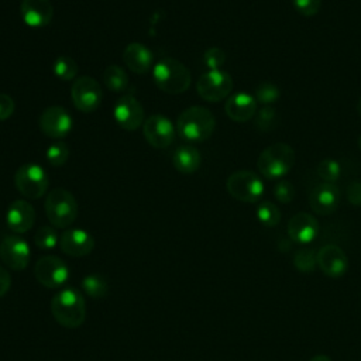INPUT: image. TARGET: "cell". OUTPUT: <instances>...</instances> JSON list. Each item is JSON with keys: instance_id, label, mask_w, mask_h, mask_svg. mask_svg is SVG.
Listing matches in <instances>:
<instances>
[{"instance_id": "7", "label": "cell", "mask_w": 361, "mask_h": 361, "mask_svg": "<svg viewBox=\"0 0 361 361\" xmlns=\"http://www.w3.org/2000/svg\"><path fill=\"white\" fill-rule=\"evenodd\" d=\"M17 190L27 199L35 200L42 197L49 186V178L45 169L34 162L23 164L14 173Z\"/></svg>"}, {"instance_id": "23", "label": "cell", "mask_w": 361, "mask_h": 361, "mask_svg": "<svg viewBox=\"0 0 361 361\" xmlns=\"http://www.w3.org/2000/svg\"><path fill=\"white\" fill-rule=\"evenodd\" d=\"M200 152L192 145H182L176 148V151L172 155V164L175 169L185 175L196 172L200 166Z\"/></svg>"}, {"instance_id": "40", "label": "cell", "mask_w": 361, "mask_h": 361, "mask_svg": "<svg viewBox=\"0 0 361 361\" xmlns=\"http://www.w3.org/2000/svg\"><path fill=\"white\" fill-rule=\"evenodd\" d=\"M309 361H331V358L327 357V355H324V354H317V355L312 357Z\"/></svg>"}, {"instance_id": "12", "label": "cell", "mask_w": 361, "mask_h": 361, "mask_svg": "<svg viewBox=\"0 0 361 361\" xmlns=\"http://www.w3.org/2000/svg\"><path fill=\"white\" fill-rule=\"evenodd\" d=\"M38 124L41 131L54 140H61L63 137H66L72 127H73V121L71 114L61 106H49L47 107L39 118H38Z\"/></svg>"}, {"instance_id": "41", "label": "cell", "mask_w": 361, "mask_h": 361, "mask_svg": "<svg viewBox=\"0 0 361 361\" xmlns=\"http://www.w3.org/2000/svg\"><path fill=\"white\" fill-rule=\"evenodd\" d=\"M357 111H358V116L361 117V96L358 99V103H357Z\"/></svg>"}, {"instance_id": "38", "label": "cell", "mask_w": 361, "mask_h": 361, "mask_svg": "<svg viewBox=\"0 0 361 361\" xmlns=\"http://www.w3.org/2000/svg\"><path fill=\"white\" fill-rule=\"evenodd\" d=\"M14 111V100L11 96L0 93V121L7 120Z\"/></svg>"}, {"instance_id": "25", "label": "cell", "mask_w": 361, "mask_h": 361, "mask_svg": "<svg viewBox=\"0 0 361 361\" xmlns=\"http://www.w3.org/2000/svg\"><path fill=\"white\" fill-rule=\"evenodd\" d=\"M255 216L258 221L265 227H275L281 221V210L269 200H262L257 204Z\"/></svg>"}, {"instance_id": "34", "label": "cell", "mask_w": 361, "mask_h": 361, "mask_svg": "<svg viewBox=\"0 0 361 361\" xmlns=\"http://www.w3.org/2000/svg\"><path fill=\"white\" fill-rule=\"evenodd\" d=\"M272 193L275 196V199L281 203H290L293 199H295V188L293 185L289 182V180H285V179H281L279 182L275 183L274 189H272Z\"/></svg>"}, {"instance_id": "35", "label": "cell", "mask_w": 361, "mask_h": 361, "mask_svg": "<svg viewBox=\"0 0 361 361\" xmlns=\"http://www.w3.org/2000/svg\"><path fill=\"white\" fill-rule=\"evenodd\" d=\"M203 62L209 68V71L220 69L223 66V63L226 62V54H224V51L221 48L212 47V48L204 51Z\"/></svg>"}, {"instance_id": "20", "label": "cell", "mask_w": 361, "mask_h": 361, "mask_svg": "<svg viewBox=\"0 0 361 361\" xmlns=\"http://www.w3.org/2000/svg\"><path fill=\"white\" fill-rule=\"evenodd\" d=\"M258 102L255 97L245 92H237L227 97L224 104V111L227 117L237 123H245L257 114Z\"/></svg>"}, {"instance_id": "32", "label": "cell", "mask_w": 361, "mask_h": 361, "mask_svg": "<svg viewBox=\"0 0 361 361\" xmlns=\"http://www.w3.org/2000/svg\"><path fill=\"white\" fill-rule=\"evenodd\" d=\"M281 96V90L275 83L264 82L255 87L254 97L258 103H262L264 106H269L271 103L276 102Z\"/></svg>"}, {"instance_id": "18", "label": "cell", "mask_w": 361, "mask_h": 361, "mask_svg": "<svg viewBox=\"0 0 361 361\" xmlns=\"http://www.w3.org/2000/svg\"><path fill=\"white\" fill-rule=\"evenodd\" d=\"M35 223V210L28 200L17 199L10 203L6 212V224L14 234H24Z\"/></svg>"}, {"instance_id": "16", "label": "cell", "mask_w": 361, "mask_h": 361, "mask_svg": "<svg viewBox=\"0 0 361 361\" xmlns=\"http://www.w3.org/2000/svg\"><path fill=\"white\" fill-rule=\"evenodd\" d=\"M58 245L63 254L73 258H82L93 251L94 238L83 228H66L59 235Z\"/></svg>"}, {"instance_id": "28", "label": "cell", "mask_w": 361, "mask_h": 361, "mask_svg": "<svg viewBox=\"0 0 361 361\" xmlns=\"http://www.w3.org/2000/svg\"><path fill=\"white\" fill-rule=\"evenodd\" d=\"M293 265L300 272H313L317 267V252L312 248H299L293 254Z\"/></svg>"}, {"instance_id": "22", "label": "cell", "mask_w": 361, "mask_h": 361, "mask_svg": "<svg viewBox=\"0 0 361 361\" xmlns=\"http://www.w3.org/2000/svg\"><path fill=\"white\" fill-rule=\"evenodd\" d=\"M123 61L134 73H147L154 62V55L145 45L140 42L128 44L123 51Z\"/></svg>"}, {"instance_id": "1", "label": "cell", "mask_w": 361, "mask_h": 361, "mask_svg": "<svg viewBox=\"0 0 361 361\" xmlns=\"http://www.w3.org/2000/svg\"><path fill=\"white\" fill-rule=\"evenodd\" d=\"M51 313L58 324L65 329H78L86 319V303L76 288H65L51 299Z\"/></svg>"}, {"instance_id": "8", "label": "cell", "mask_w": 361, "mask_h": 361, "mask_svg": "<svg viewBox=\"0 0 361 361\" xmlns=\"http://www.w3.org/2000/svg\"><path fill=\"white\" fill-rule=\"evenodd\" d=\"M196 90L206 102H220L230 96L233 90V78L221 69L207 71L199 76Z\"/></svg>"}, {"instance_id": "5", "label": "cell", "mask_w": 361, "mask_h": 361, "mask_svg": "<svg viewBox=\"0 0 361 361\" xmlns=\"http://www.w3.org/2000/svg\"><path fill=\"white\" fill-rule=\"evenodd\" d=\"M44 209L49 223L56 228H68L78 217L76 199L63 188H55L47 195Z\"/></svg>"}, {"instance_id": "2", "label": "cell", "mask_w": 361, "mask_h": 361, "mask_svg": "<svg viewBox=\"0 0 361 361\" xmlns=\"http://www.w3.org/2000/svg\"><path fill=\"white\" fill-rule=\"evenodd\" d=\"M216 128L213 113L203 106H192L183 110L176 120V131L186 142H203L212 137Z\"/></svg>"}, {"instance_id": "9", "label": "cell", "mask_w": 361, "mask_h": 361, "mask_svg": "<svg viewBox=\"0 0 361 361\" xmlns=\"http://www.w3.org/2000/svg\"><path fill=\"white\" fill-rule=\"evenodd\" d=\"M35 279L45 288H61L69 278L68 265L56 255L41 257L34 267Z\"/></svg>"}, {"instance_id": "10", "label": "cell", "mask_w": 361, "mask_h": 361, "mask_svg": "<svg viewBox=\"0 0 361 361\" xmlns=\"http://www.w3.org/2000/svg\"><path fill=\"white\" fill-rule=\"evenodd\" d=\"M73 106L83 113L94 111L103 99L100 85L90 76H79L71 87Z\"/></svg>"}, {"instance_id": "11", "label": "cell", "mask_w": 361, "mask_h": 361, "mask_svg": "<svg viewBox=\"0 0 361 361\" xmlns=\"http://www.w3.org/2000/svg\"><path fill=\"white\" fill-rule=\"evenodd\" d=\"M31 257L28 243L18 234L4 235L0 243V259L13 271H23L28 267Z\"/></svg>"}, {"instance_id": "6", "label": "cell", "mask_w": 361, "mask_h": 361, "mask_svg": "<svg viewBox=\"0 0 361 361\" xmlns=\"http://www.w3.org/2000/svg\"><path fill=\"white\" fill-rule=\"evenodd\" d=\"M226 189L231 197L244 203H258L264 195V182L252 171L233 172L226 180Z\"/></svg>"}, {"instance_id": "37", "label": "cell", "mask_w": 361, "mask_h": 361, "mask_svg": "<svg viewBox=\"0 0 361 361\" xmlns=\"http://www.w3.org/2000/svg\"><path fill=\"white\" fill-rule=\"evenodd\" d=\"M347 200L353 206H361V180H353L348 183Z\"/></svg>"}, {"instance_id": "15", "label": "cell", "mask_w": 361, "mask_h": 361, "mask_svg": "<svg viewBox=\"0 0 361 361\" xmlns=\"http://www.w3.org/2000/svg\"><path fill=\"white\" fill-rule=\"evenodd\" d=\"M340 204V189L336 183L320 182L309 193V206L313 213L327 216L337 210Z\"/></svg>"}, {"instance_id": "19", "label": "cell", "mask_w": 361, "mask_h": 361, "mask_svg": "<svg viewBox=\"0 0 361 361\" xmlns=\"http://www.w3.org/2000/svg\"><path fill=\"white\" fill-rule=\"evenodd\" d=\"M319 234V221L316 217L306 212H299L289 219L288 235L292 241L306 245L314 241Z\"/></svg>"}, {"instance_id": "36", "label": "cell", "mask_w": 361, "mask_h": 361, "mask_svg": "<svg viewBox=\"0 0 361 361\" xmlns=\"http://www.w3.org/2000/svg\"><path fill=\"white\" fill-rule=\"evenodd\" d=\"M292 4L299 14L305 17H313L320 11L322 0H292Z\"/></svg>"}, {"instance_id": "4", "label": "cell", "mask_w": 361, "mask_h": 361, "mask_svg": "<svg viewBox=\"0 0 361 361\" xmlns=\"http://www.w3.org/2000/svg\"><path fill=\"white\" fill-rule=\"evenodd\" d=\"M295 159V151L289 144L274 142L261 151L257 168L267 179H281L293 168Z\"/></svg>"}, {"instance_id": "13", "label": "cell", "mask_w": 361, "mask_h": 361, "mask_svg": "<svg viewBox=\"0 0 361 361\" xmlns=\"http://www.w3.org/2000/svg\"><path fill=\"white\" fill-rule=\"evenodd\" d=\"M142 133L149 145L162 149L172 144L175 138V126L166 116L154 114L144 120Z\"/></svg>"}, {"instance_id": "39", "label": "cell", "mask_w": 361, "mask_h": 361, "mask_svg": "<svg viewBox=\"0 0 361 361\" xmlns=\"http://www.w3.org/2000/svg\"><path fill=\"white\" fill-rule=\"evenodd\" d=\"M11 288V276L6 268L0 265V299L10 290Z\"/></svg>"}, {"instance_id": "21", "label": "cell", "mask_w": 361, "mask_h": 361, "mask_svg": "<svg viewBox=\"0 0 361 361\" xmlns=\"http://www.w3.org/2000/svg\"><path fill=\"white\" fill-rule=\"evenodd\" d=\"M24 23L31 28H42L48 25L54 16L49 0H23L20 6Z\"/></svg>"}, {"instance_id": "29", "label": "cell", "mask_w": 361, "mask_h": 361, "mask_svg": "<svg viewBox=\"0 0 361 361\" xmlns=\"http://www.w3.org/2000/svg\"><path fill=\"white\" fill-rule=\"evenodd\" d=\"M34 243L39 250H52L59 244V235L51 226H42L34 235Z\"/></svg>"}, {"instance_id": "42", "label": "cell", "mask_w": 361, "mask_h": 361, "mask_svg": "<svg viewBox=\"0 0 361 361\" xmlns=\"http://www.w3.org/2000/svg\"><path fill=\"white\" fill-rule=\"evenodd\" d=\"M358 147H360V149H361V135H360V138H358Z\"/></svg>"}, {"instance_id": "30", "label": "cell", "mask_w": 361, "mask_h": 361, "mask_svg": "<svg viewBox=\"0 0 361 361\" xmlns=\"http://www.w3.org/2000/svg\"><path fill=\"white\" fill-rule=\"evenodd\" d=\"M317 176L323 180V182H330V183H336V180L340 178L341 173V168L340 164L333 159V158H324L317 164L316 168Z\"/></svg>"}, {"instance_id": "27", "label": "cell", "mask_w": 361, "mask_h": 361, "mask_svg": "<svg viewBox=\"0 0 361 361\" xmlns=\"http://www.w3.org/2000/svg\"><path fill=\"white\" fill-rule=\"evenodd\" d=\"M52 71H54V75L61 80H72L78 75L79 68L73 58L61 55L54 61Z\"/></svg>"}, {"instance_id": "24", "label": "cell", "mask_w": 361, "mask_h": 361, "mask_svg": "<svg viewBox=\"0 0 361 361\" xmlns=\"http://www.w3.org/2000/svg\"><path fill=\"white\" fill-rule=\"evenodd\" d=\"M103 82L111 92H123L128 86V76L118 65H109L103 72Z\"/></svg>"}, {"instance_id": "17", "label": "cell", "mask_w": 361, "mask_h": 361, "mask_svg": "<svg viewBox=\"0 0 361 361\" xmlns=\"http://www.w3.org/2000/svg\"><path fill=\"white\" fill-rule=\"evenodd\" d=\"M317 267L330 278H340L348 269L347 254L334 244L323 245L317 251Z\"/></svg>"}, {"instance_id": "33", "label": "cell", "mask_w": 361, "mask_h": 361, "mask_svg": "<svg viewBox=\"0 0 361 361\" xmlns=\"http://www.w3.org/2000/svg\"><path fill=\"white\" fill-rule=\"evenodd\" d=\"M68 157H69V149L66 144L62 141L51 144L45 152V158L52 166L63 165L68 161Z\"/></svg>"}, {"instance_id": "26", "label": "cell", "mask_w": 361, "mask_h": 361, "mask_svg": "<svg viewBox=\"0 0 361 361\" xmlns=\"http://www.w3.org/2000/svg\"><path fill=\"white\" fill-rule=\"evenodd\" d=\"M82 288L85 293L93 299H100L107 295L109 285L106 279L97 274H90L83 278L82 281Z\"/></svg>"}, {"instance_id": "31", "label": "cell", "mask_w": 361, "mask_h": 361, "mask_svg": "<svg viewBox=\"0 0 361 361\" xmlns=\"http://www.w3.org/2000/svg\"><path fill=\"white\" fill-rule=\"evenodd\" d=\"M278 117L276 111L271 106H262L259 110H257V114L254 116L255 127L259 131H269L276 126Z\"/></svg>"}, {"instance_id": "3", "label": "cell", "mask_w": 361, "mask_h": 361, "mask_svg": "<svg viewBox=\"0 0 361 361\" xmlns=\"http://www.w3.org/2000/svg\"><path fill=\"white\" fill-rule=\"evenodd\" d=\"M157 87L168 94H180L189 89L192 76L189 69L175 58H162L152 68Z\"/></svg>"}, {"instance_id": "14", "label": "cell", "mask_w": 361, "mask_h": 361, "mask_svg": "<svg viewBox=\"0 0 361 361\" xmlns=\"http://www.w3.org/2000/svg\"><path fill=\"white\" fill-rule=\"evenodd\" d=\"M113 116L116 123L127 131H135L145 120L141 103L131 94H124L116 102Z\"/></svg>"}]
</instances>
